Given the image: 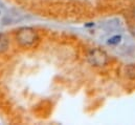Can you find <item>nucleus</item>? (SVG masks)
<instances>
[{
	"mask_svg": "<svg viewBox=\"0 0 135 125\" xmlns=\"http://www.w3.org/2000/svg\"><path fill=\"white\" fill-rule=\"evenodd\" d=\"M36 39H37V34L31 28H23V29L19 30L18 34H17V40L23 46L32 45Z\"/></svg>",
	"mask_w": 135,
	"mask_h": 125,
	"instance_id": "obj_1",
	"label": "nucleus"
},
{
	"mask_svg": "<svg viewBox=\"0 0 135 125\" xmlns=\"http://www.w3.org/2000/svg\"><path fill=\"white\" fill-rule=\"evenodd\" d=\"M88 60L94 66H103L107 63L108 57H107V54L104 51H102L100 48H95V50H92L89 53Z\"/></svg>",
	"mask_w": 135,
	"mask_h": 125,
	"instance_id": "obj_2",
	"label": "nucleus"
},
{
	"mask_svg": "<svg viewBox=\"0 0 135 125\" xmlns=\"http://www.w3.org/2000/svg\"><path fill=\"white\" fill-rule=\"evenodd\" d=\"M8 47V40L5 35L0 34V53H3Z\"/></svg>",
	"mask_w": 135,
	"mask_h": 125,
	"instance_id": "obj_3",
	"label": "nucleus"
}]
</instances>
